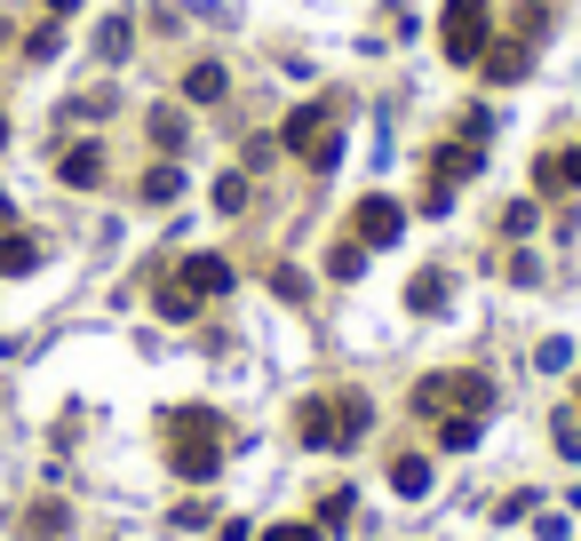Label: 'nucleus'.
<instances>
[{
  "label": "nucleus",
  "mask_w": 581,
  "mask_h": 541,
  "mask_svg": "<svg viewBox=\"0 0 581 541\" xmlns=\"http://www.w3.org/2000/svg\"><path fill=\"white\" fill-rule=\"evenodd\" d=\"M478 64H486V80H518L526 64H534V41H526V32H518V41H486Z\"/></svg>",
  "instance_id": "8"
},
{
  "label": "nucleus",
  "mask_w": 581,
  "mask_h": 541,
  "mask_svg": "<svg viewBox=\"0 0 581 541\" xmlns=\"http://www.w3.org/2000/svg\"><path fill=\"white\" fill-rule=\"evenodd\" d=\"M152 302H160V319H191V311H199V295H191L184 279H167V287H160Z\"/></svg>",
  "instance_id": "18"
},
{
  "label": "nucleus",
  "mask_w": 581,
  "mask_h": 541,
  "mask_svg": "<svg viewBox=\"0 0 581 541\" xmlns=\"http://www.w3.org/2000/svg\"><path fill=\"white\" fill-rule=\"evenodd\" d=\"M128 48H135V24H128V16H105V32H96V56H105V64H120Z\"/></svg>",
  "instance_id": "16"
},
{
  "label": "nucleus",
  "mask_w": 581,
  "mask_h": 541,
  "mask_svg": "<svg viewBox=\"0 0 581 541\" xmlns=\"http://www.w3.org/2000/svg\"><path fill=\"white\" fill-rule=\"evenodd\" d=\"M0 144H9V120H0Z\"/></svg>",
  "instance_id": "29"
},
{
  "label": "nucleus",
  "mask_w": 581,
  "mask_h": 541,
  "mask_svg": "<svg viewBox=\"0 0 581 541\" xmlns=\"http://www.w3.org/2000/svg\"><path fill=\"white\" fill-rule=\"evenodd\" d=\"M327 406H335V454H343V446H359V438L374 430V406H366L359 390H335Z\"/></svg>",
  "instance_id": "6"
},
{
  "label": "nucleus",
  "mask_w": 581,
  "mask_h": 541,
  "mask_svg": "<svg viewBox=\"0 0 581 541\" xmlns=\"http://www.w3.org/2000/svg\"><path fill=\"white\" fill-rule=\"evenodd\" d=\"M391 494L423 501V494H430V462H423V454H398V462H391Z\"/></svg>",
  "instance_id": "15"
},
{
  "label": "nucleus",
  "mask_w": 581,
  "mask_h": 541,
  "mask_svg": "<svg viewBox=\"0 0 581 541\" xmlns=\"http://www.w3.org/2000/svg\"><path fill=\"white\" fill-rule=\"evenodd\" d=\"M263 541H311V526H271Z\"/></svg>",
  "instance_id": "27"
},
{
  "label": "nucleus",
  "mask_w": 581,
  "mask_h": 541,
  "mask_svg": "<svg viewBox=\"0 0 581 541\" xmlns=\"http://www.w3.org/2000/svg\"><path fill=\"white\" fill-rule=\"evenodd\" d=\"M176 191H184V176H176V167H152V176H144V199H152V208H167Z\"/></svg>",
  "instance_id": "20"
},
{
  "label": "nucleus",
  "mask_w": 581,
  "mask_h": 541,
  "mask_svg": "<svg viewBox=\"0 0 581 541\" xmlns=\"http://www.w3.org/2000/svg\"><path fill=\"white\" fill-rule=\"evenodd\" d=\"M56 184H73V191H96V184H105V152H96V144H73V152L56 159Z\"/></svg>",
  "instance_id": "7"
},
{
  "label": "nucleus",
  "mask_w": 581,
  "mask_h": 541,
  "mask_svg": "<svg viewBox=\"0 0 581 541\" xmlns=\"http://www.w3.org/2000/svg\"><path fill=\"white\" fill-rule=\"evenodd\" d=\"M167 438H176V478L208 486L216 470H223V422H216V406H176V415H167Z\"/></svg>",
  "instance_id": "1"
},
{
  "label": "nucleus",
  "mask_w": 581,
  "mask_h": 541,
  "mask_svg": "<svg viewBox=\"0 0 581 541\" xmlns=\"http://www.w3.org/2000/svg\"><path fill=\"white\" fill-rule=\"evenodd\" d=\"M351 510H359V494H351V486H335V494L319 501V526H327V533H343V526H351Z\"/></svg>",
  "instance_id": "17"
},
{
  "label": "nucleus",
  "mask_w": 581,
  "mask_h": 541,
  "mask_svg": "<svg viewBox=\"0 0 581 541\" xmlns=\"http://www.w3.org/2000/svg\"><path fill=\"white\" fill-rule=\"evenodd\" d=\"M558 454L581 462V415H558Z\"/></svg>",
  "instance_id": "25"
},
{
  "label": "nucleus",
  "mask_w": 581,
  "mask_h": 541,
  "mask_svg": "<svg viewBox=\"0 0 581 541\" xmlns=\"http://www.w3.org/2000/svg\"><path fill=\"white\" fill-rule=\"evenodd\" d=\"M447 270H415V287H406V311H423V319H438V311H447Z\"/></svg>",
  "instance_id": "10"
},
{
  "label": "nucleus",
  "mask_w": 581,
  "mask_h": 541,
  "mask_svg": "<svg viewBox=\"0 0 581 541\" xmlns=\"http://www.w3.org/2000/svg\"><path fill=\"white\" fill-rule=\"evenodd\" d=\"M438 41H447V64H478L486 41H494V0H447Z\"/></svg>",
  "instance_id": "3"
},
{
  "label": "nucleus",
  "mask_w": 581,
  "mask_h": 541,
  "mask_svg": "<svg viewBox=\"0 0 581 541\" xmlns=\"http://www.w3.org/2000/svg\"><path fill=\"white\" fill-rule=\"evenodd\" d=\"M478 430H486V415H438V446H447V454H470Z\"/></svg>",
  "instance_id": "14"
},
{
  "label": "nucleus",
  "mask_w": 581,
  "mask_h": 541,
  "mask_svg": "<svg viewBox=\"0 0 581 541\" xmlns=\"http://www.w3.org/2000/svg\"><path fill=\"white\" fill-rule=\"evenodd\" d=\"M184 287H191V295H223V287H231V263H223V255H191V263H184Z\"/></svg>",
  "instance_id": "11"
},
{
  "label": "nucleus",
  "mask_w": 581,
  "mask_h": 541,
  "mask_svg": "<svg viewBox=\"0 0 581 541\" xmlns=\"http://www.w3.org/2000/svg\"><path fill=\"white\" fill-rule=\"evenodd\" d=\"M216 208H223V216L248 208V176H239V167H231V176H216Z\"/></svg>",
  "instance_id": "21"
},
{
  "label": "nucleus",
  "mask_w": 581,
  "mask_h": 541,
  "mask_svg": "<svg viewBox=\"0 0 581 541\" xmlns=\"http://www.w3.org/2000/svg\"><path fill=\"white\" fill-rule=\"evenodd\" d=\"M152 144H160V152H176V144H184V120H176V112H167V104L152 112Z\"/></svg>",
  "instance_id": "23"
},
{
  "label": "nucleus",
  "mask_w": 581,
  "mask_h": 541,
  "mask_svg": "<svg viewBox=\"0 0 581 541\" xmlns=\"http://www.w3.org/2000/svg\"><path fill=\"white\" fill-rule=\"evenodd\" d=\"M351 231H359V247H398L406 240V208H398L391 191H366L359 216H351Z\"/></svg>",
  "instance_id": "4"
},
{
  "label": "nucleus",
  "mask_w": 581,
  "mask_h": 541,
  "mask_svg": "<svg viewBox=\"0 0 581 541\" xmlns=\"http://www.w3.org/2000/svg\"><path fill=\"white\" fill-rule=\"evenodd\" d=\"M32 263H41V240H24V231H0V279H24Z\"/></svg>",
  "instance_id": "12"
},
{
  "label": "nucleus",
  "mask_w": 581,
  "mask_h": 541,
  "mask_svg": "<svg viewBox=\"0 0 581 541\" xmlns=\"http://www.w3.org/2000/svg\"><path fill=\"white\" fill-rule=\"evenodd\" d=\"M73 9H80V0H48V16H73Z\"/></svg>",
  "instance_id": "28"
},
{
  "label": "nucleus",
  "mask_w": 581,
  "mask_h": 541,
  "mask_svg": "<svg viewBox=\"0 0 581 541\" xmlns=\"http://www.w3.org/2000/svg\"><path fill=\"white\" fill-rule=\"evenodd\" d=\"M327 120H335V104H327V96H319V104H295V112H287V128H279V144H287V152H303V159H311V152L327 144V135H335Z\"/></svg>",
  "instance_id": "5"
},
{
  "label": "nucleus",
  "mask_w": 581,
  "mask_h": 541,
  "mask_svg": "<svg viewBox=\"0 0 581 541\" xmlns=\"http://www.w3.org/2000/svg\"><path fill=\"white\" fill-rule=\"evenodd\" d=\"M327 270H335V279H359V270H366V247H359V240H335V247H327Z\"/></svg>",
  "instance_id": "19"
},
{
  "label": "nucleus",
  "mask_w": 581,
  "mask_h": 541,
  "mask_svg": "<svg viewBox=\"0 0 581 541\" xmlns=\"http://www.w3.org/2000/svg\"><path fill=\"white\" fill-rule=\"evenodd\" d=\"M295 438H303V446H335V406L327 398H303L295 406Z\"/></svg>",
  "instance_id": "9"
},
{
  "label": "nucleus",
  "mask_w": 581,
  "mask_h": 541,
  "mask_svg": "<svg viewBox=\"0 0 581 541\" xmlns=\"http://www.w3.org/2000/svg\"><path fill=\"white\" fill-rule=\"evenodd\" d=\"M223 88H231L223 64H191V73H184V96H191V104H223Z\"/></svg>",
  "instance_id": "13"
},
{
  "label": "nucleus",
  "mask_w": 581,
  "mask_h": 541,
  "mask_svg": "<svg viewBox=\"0 0 581 541\" xmlns=\"http://www.w3.org/2000/svg\"><path fill=\"white\" fill-rule=\"evenodd\" d=\"M56 48H64V16H56V24H41V32H32V41H24V56H32V64H48Z\"/></svg>",
  "instance_id": "22"
},
{
  "label": "nucleus",
  "mask_w": 581,
  "mask_h": 541,
  "mask_svg": "<svg viewBox=\"0 0 581 541\" xmlns=\"http://www.w3.org/2000/svg\"><path fill=\"white\" fill-rule=\"evenodd\" d=\"M534 366H541V375H566V366H573V343H541Z\"/></svg>",
  "instance_id": "24"
},
{
  "label": "nucleus",
  "mask_w": 581,
  "mask_h": 541,
  "mask_svg": "<svg viewBox=\"0 0 581 541\" xmlns=\"http://www.w3.org/2000/svg\"><path fill=\"white\" fill-rule=\"evenodd\" d=\"M502 231H509V240H526V231H534V199H518V208L502 216Z\"/></svg>",
  "instance_id": "26"
},
{
  "label": "nucleus",
  "mask_w": 581,
  "mask_h": 541,
  "mask_svg": "<svg viewBox=\"0 0 581 541\" xmlns=\"http://www.w3.org/2000/svg\"><path fill=\"white\" fill-rule=\"evenodd\" d=\"M494 383L470 375V366H447V375H423L415 383V415H486Z\"/></svg>",
  "instance_id": "2"
}]
</instances>
